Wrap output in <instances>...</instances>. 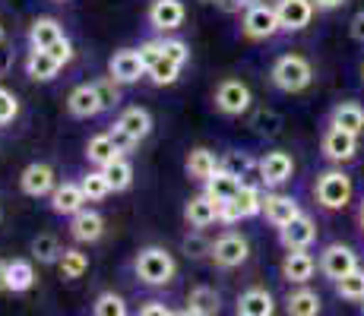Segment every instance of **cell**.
Masks as SVG:
<instances>
[{
  "mask_svg": "<svg viewBox=\"0 0 364 316\" xmlns=\"http://www.w3.org/2000/svg\"><path fill=\"white\" fill-rule=\"evenodd\" d=\"M269 80L279 92L298 95L314 82V67H311V60L301 58V54H282V58L272 63Z\"/></svg>",
  "mask_w": 364,
  "mask_h": 316,
  "instance_id": "2",
  "label": "cell"
},
{
  "mask_svg": "<svg viewBox=\"0 0 364 316\" xmlns=\"http://www.w3.org/2000/svg\"><path fill=\"white\" fill-rule=\"evenodd\" d=\"M257 4H263V0H219V6L225 13H247L250 6H257Z\"/></svg>",
  "mask_w": 364,
  "mask_h": 316,
  "instance_id": "46",
  "label": "cell"
},
{
  "mask_svg": "<svg viewBox=\"0 0 364 316\" xmlns=\"http://www.w3.org/2000/svg\"><path fill=\"white\" fill-rule=\"evenodd\" d=\"M149 26L162 35H171L184 26L187 19V10H184V0H152L149 4V13H146Z\"/></svg>",
  "mask_w": 364,
  "mask_h": 316,
  "instance_id": "14",
  "label": "cell"
},
{
  "mask_svg": "<svg viewBox=\"0 0 364 316\" xmlns=\"http://www.w3.org/2000/svg\"><path fill=\"white\" fill-rule=\"evenodd\" d=\"M133 272H136V278L143 285L165 288V285L174 282V276H178V263H174V256L165 247H156V244H152V247H143L136 253Z\"/></svg>",
  "mask_w": 364,
  "mask_h": 316,
  "instance_id": "1",
  "label": "cell"
},
{
  "mask_svg": "<svg viewBox=\"0 0 364 316\" xmlns=\"http://www.w3.org/2000/svg\"><path fill=\"white\" fill-rule=\"evenodd\" d=\"M336 294L342 300H348V304H364V269H355L346 278H339L336 282Z\"/></svg>",
  "mask_w": 364,
  "mask_h": 316,
  "instance_id": "38",
  "label": "cell"
},
{
  "mask_svg": "<svg viewBox=\"0 0 364 316\" xmlns=\"http://www.w3.org/2000/svg\"><path fill=\"white\" fill-rule=\"evenodd\" d=\"M67 111L70 117H76V121H89V117H99L102 114V102H99V92H95L92 82H82V86H76L73 92L67 95Z\"/></svg>",
  "mask_w": 364,
  "mask_h": 316,
  "instance_id": "20",
  "label": "cell"
},
{
  "mask_svg": "<svg viewBox=\"0 0 364 316\" xmlns=\"http://www.w3.org/2000/svg\"><path fill=\"white\" fill-rule=\"evenodd\" d=\"M108 133H111V139L117 143V149L130 152L133 146H139L152 133V114L146 108H139V104H133V108H124Z\"/></svg>",
  "mask_w": 364,
  "mask_h": 316,
  "instance_id": "3",
  "label": "cell"
},
{
  "mask_svg": "<svg viewBox=\"0 0 364 316\" xmlns=\"http://www.w3.org/2000/svg\"><path fill=\"white\" fill-rule=\"evenodd\" d=\"M35 285V266L29 259H10L6 263V291L23 294Z\"/></svg>",
  "mask_w": 364,
  "mask_h": 316,
  "instance_id": "33",
  "label": "cell"
},
{
  "mask_svg": "<svg viewBox=\"0 0 364 316\" xmlns=\"http://www.w3.org/2000/svg\"><path fill=\"white\" fill-rule=\"evenodd\" d=\"M108 76H114L121 86H133L146 76V60L139 54V48H121L111 54L108 60Z\"/></svg>",
  "mask_w": 364,
  "mask_h": 316,
  "instance_id": "11",
  "label": "cell"
},
{
  "mask_svg": "<svg viewBox=\"0 0 364 316\" xmlns=\"http://www.w3.org/2000/svg\"><path fill=\"white\" fill-rule=\"evenodd\" d=\"M19 117V95L13 89L0 86V126L13 124Z\"/></svg>",
  "mask_w": 364,
  "mask_h": 316,
  "instance_id": "43",
  "label": "cell"
},
{
  "mask_svg": "<svg viewBox=\"0 0 364 316\" xmlns=\"http://www.w3.org/2000/svg\"><path fill=\"white\" fill-rule=\"evenodd\" d=\"M174 316H197V313H191V310H181V313H174Z\"/></svg>",
  "mask_w": 364,
  "mask_h": 316,
  "instance_id": "54",
  "label": "cell"
},
{
  "mask_svg": "<svg viewBox=\"0 0 364 316\" xmlns=\"http://www.w3.org/2000/svg\"><path fill=\"white\" fill-rule=\"evenodd\" d=\"M105 171V178H108V184H111V193H124V190H130L133 184V165L127 158H117V161H111L108 168H102Z\"/></svg>",
  "mask_w": 364,
  "mask_h": 316,
  "instance_id": "37",
  "label": "cell"
},
{
  "mask_svg": "<svg viewBox=\"0 0 364 316\" xmlns=\"http://www.w3.org/2000/svg\"><path fill=\"white\" fill-rule=\"evenodd\" d=\"M48 51H51V58L58 60L60 67H67V63L76 58V51H73V41H70V38H60L58 45H51V48H48Z\"/></svg>",
  "mask_w": 364,
  "mask_h": 316,
  "instance_id": "45",
  "label": "cell"
},
{
  "mask_svg": "<svg viewBox=\"0 0 364 316\" xmlns=\"http://www.w3.org/2000/svg\"><path fill=\"white\" fill-rule=\"evenodd\" d=\"M250 126H254V133H260V136L276 139L279 133H282V117L269 108H257L254 117H250Z\"/></svg>",
  "mask_w": 364,
  "mask_h": 316,
  "instance_id": "40",
  "label": "cell"
},
{
  "mask_svg": "<svg viewBox=\"0 0 364 316\" xmlns=\"http://www.w3.org/2000/svg\"><path fill=\"white\" fill-rule=\"evenodd\" d=\"M348 32H352V38L358 41V45H364V10L352 16V23H348Z\"/></svg>",
  "mask_w": 364,
  "mask_h": 316,
  "instance_id": "49",
  "label": "cell"
},
{
  "mask_svg": "<svg viewBox=\"0 0 364 316\" xmlns=\"http://www.w3.org/2000/svg\"><path fill=\"white\" fill-rule=\"evenodd\" d=\"M200 4H219V0H200Z\"/></svg>",
  "mask_w": 364,
  "mask_h": 316,
  "instance_id": "57",
  "label": "cell"
},
{
  "mask_svg": "<svg viewBox=\"0 0 364 316\" xmlns=\"http://www.w3.org/2000/svg\"><path fill=\"white\" fill-rule=\"evenodd\" d=\"M232 202H235L237 215H241V222L263 215V190H260V184H241Z\"/></svg>",
  "mask_w": 364,
  "mask_h": 316,
  "instance_id": "32",
  "label": "cell"
},
{
  "mask_svg": "<svg viewBox=\"0 0 364 316\" xmlns=\"http://www.w3.org/2000/svg\"><path fill=\"white\" fill-rule=\"evenodd\" d=\"M219 222H222V224H237V222H241V215H237V209H235L232 200H228V202H219Z\"/></svg>",
  "mask_w": 364,
  "mask_h": 316,
  "instance_id": "47",
  "label": "cell"
},
{
  "mask_svg": "<svg viewBox=\"0 0 364 316\" xmlns=\"http://www.w3.org/2000/svg\"><path fill=\"white\" fill-rule=\"evenodd\" d=\"M4 35H6V32H4V26H0V45H4Z\"/></svg>",
  "mask_w": 364,
  "mask_h": 316,
  "instance_id": "56",
  "label": "cell"
},
{
  "mask_svg": "<svg viewBox=\"0 0 364 316\" xmlns=\"http://www.w3.org/2000/svg\"><path fill=\"white\" fill-rule=\"evenodd\" d=\"M0 291H6V263L0 259Z\"/></svg>",
  "mask_w": 364,
  "mask_h": 316,
  "instance_id": "53",
  "label": "cell"
},
{
  "mask_svg": "<svg viewBox=\"0 0 364 316\" xmlns=\"http://www.w3.org/2000/svg\"><path fill=\"white\" fill-rule=\"evenodd\" d=\"M48 200H51V212L54 215H67V219H73L76 212H82L86 202H89L86 193H82V187L76 184V180H64V184H58Z\"/></svg>",
  "mask_w": 364,
  "mask_h": 316,
  "instance_id": "19",
  "label": "cell"
},
{
  "mask_svg": "<svg viewBox=\"0 0 364 316\" xmlns=\"http://www.w3.org/2000/svg\"><path fill=\"white\" fill-rule=\"evenodd\" d=\"M330 124L361 139L364 136V108L358 102H339L330 114Z\"/></svg>",
  "mask_w": 364,
  "mask_h": 316,
  "instance_id": "27",
  "label": "cell"
},
{
  "mask_svg": "<svg viewBox=\"0 0 364 316\" xmlns=\"http://www.w3.org/2000/svg\"><path fill=\"white\" fill-rule=\"evenodd\" d=\"M136 316H174V313L168 310L162 300H149V304L139 307V313H136Z\"/></svg>",
  "mask_w": 364,
  "mask_h": 316,
  "instance_id": "48",
  "label": "cell"
},
{
  "mask_svg": "<svg viewBox=\"0 0 364 316\" xmlns=\"http://www.w3.org/2000/svg\"><path fill=\"white\" fill-rule=\"evenodd\" d=\"M187 310L197 313V316H219V310H222L219 291H215V288H209V285L191 288V294H187Z\"/></svg>",
  "mask_w": 364,
  "mask_h": 316,
  "instance_id": "30",
  "label": "cell"
},
{
  "mask_svg": "<svg viewBox=\"0 0 364 316\" xmlns=\"http://www.w3.org/2000/svg\"><path fill=\"white\" fill-rule=\"evenodd\" d=\"M60 253H64V247H60V241H58L54 234H38V237H32V256L38 259V263H45V266L58 263Z\"/></svg>",
  "mask_w": 364,
  "mask_h": 316,
  "instance_id": "39",
  "label": "cell"
},
{
  "mask_svg": "<svg viewBox=\"0 0 364 316\" xmlns=\"http://www.w3.org/2000/svg\"><path fill=\"white\" fill-rule=\"evenodd\" d=\"M317 272V256L311 250H285L282 256V278L289 285H307Z\"/></svg>",
  "mask_w": 364,
  "mask_h": 316,
  "instance_id": "17",
  "label": "cell"
},
{
  "mask_svg": "<svg viewBox=\"0 0 364 316\" xmlns=\"http://www.w3.org/2000/svg\"><path fill=\"white\" fill-rule=\"evenodd\" d=\"M257 174H260V187L279 190L282 184H289V180L295 178V158H291L285 149H272L260 158Z\"/></svg>",
  "mask_w": 364,
  "mask_h": 316,
  "instance_id": "10",
  "label": "cell"
},
{
  "mask_svg": "<svg viewBox=\"0 0 364 316\" xmlns=\"http://www.w3.org/2000/svg\"><path fill=\"white\" fill-rule=\"evenodd\" d=\"M361 231H364V202H361Z\"/></svg>",
  "mask_w": 364,
  "mask_h": 316,
  "instance_id": "55",
  "label": "cell"
},
{
  "mask_svg": "<svg viewBox=\"0 0 364 316\" xmlns=\"http://www.w3.org/2000/svg\"><path fill=\"white\" fill-rule=\"evenodd\" d=\"M54 187H58V174H54V168L48 165V161H32V165H26L23 174H19V190H23L26 196H32V200L51 196Z\"/></svg>",
  "mask_w": 364,
  "mask_h": 316,
  "instance_id": "12",
  "label": "cell"
},
{
  "mask_svg": "<svg viewBox=\"0 0 364 316\" xmlns=\"http://www.w3.org/2000/svg\"><path fill=\"white\" fill-rule=\"evenodd\" d=\"M58 269H60V278H67V282H73V278H82V276H86V269H89V256L82 250L70 247V250L60 253Z\"/></svg>",
  "mask_w": 364,
  "mask_h": 316,
  "instance_id": "35",
  "label": "cell"
},
{
  "mask_svg": "<svg viewBox=\"0 0 364 316\" xmlns=\"http://www.w3.org/2000/svg\"><path fill=\"white\" fill-rule=\"evenodd\" d=\"M301 215V202L291 193H279V190H269L263 193V219L272 224V228L282 231L285 224H291Z\"/></svg>",
  "mask_w": 364,
  "mask_h": 316,
  "instance_id": "13",
  "label": "cell"
},
{
  "mask_svg": "<svg viewBox=\"0 0 364 316\" xmlns=\"http://www.w3.org/2000/svg\"><path fill=\"white\" fill-rule=\"evenodd\" d=\"M209 256H213V263L219 266V269H237V266L247 263L250 244H247V237H244V234L228 231V234H222L219 241L209 247Z\"/></svg>",
  "mask_w": 364,
  "mask_h": 316,
  "instance_id": "9",
  "label": "cell"
},
{
  "mask_svg": "<svg viewBox=\"0 0 364 316\" xmlns=\"http://www.w3.org/2000/svg\"><path fill=\"white\" fill-rule=\"evenodd\" d=\"M213 102H215V108H219V114L241 117V114H247L250 104H254V92H250V86L244 80H222L219 86H215Z\"/></svg>",
  "mask_w": 364,
  "mask_h": 316,
  "instance_id": "6",
  "label": "cell"
},
{
  "mask_svg": "<svg viewBox=\"0 0 364 316\" xmlns=\"http://www.w3.org/2000/svg\"><path fill=\"white\" fill-rule=\"evenodd\" d=\"M317 269L323 272V278H330V282L336 285L339 278H346L348 272L361 269V266H358V253L348 247V244H330V247H323V253H320Z\"/></svg>",
  "mask_w": 364,
  "mask_h": 316,
  "instance_id": "8",
  "label": "cell"
},
{
  "mask_svg": "<svg viewBox=\"0 0 364 316\" xmlns=\"http://www.w3.org/2000/svg\"><path fill=\"white\" fill-rule=\"evenodd\" d=\"M314 196H317V202L326 209V212H339V209H346L348 202H352L355 184H352V178H348L346 171H339V168H330V171L317 174Z\"/></svg>",
  "mask_w": 364,
  "mask_h": 316,
  "instance_id": "4",
  "label": "cell"
},
{
  "mask_svg": "<svg viewBox=\"0 0 364 316\" xmlns=\"http://www.w3.org/2000/svg\"><path fill=\"white\" fill-rule=\"evenodd\" d=\"M159 45H162V54L165 58H171L174 63H181V67H187V60H191V48H187V41L181 38H159Z\"/></svg>",
  "mask_w": 364,
  "mask_h": 316,
  "instance_id": "44",
  "label": "cell"
},
{
  "mask_svg": "<svg viewBox=\"0 0 364 316\" xmlns=\"http://www.w3.org/2000/svg\"><path fill=\"white\" fill-rule=\"evenodd\" d=\"M314 241H317V222L304 212L279 231V244H282L285 250H311Z\"/></svg>",
  "mask_w": 364,
  "mask_h": 316,
  "instance_id": "18",
  "label": "cell"
},
{
  "mask_svg": "<svg viewBox=\"0 0 364 316\" xmlns=\"http://www.w3.org/2000/svg\"><path fill=\"white\" fill-rule=\"evenodd\" d=\"M209 247H213V244H203L200 237H187L184 241V250L191 253V256H203V253H209Z\"/></svg>",
  "mask_w": 364,
  "mask_h": 316,
  "instance_id": "50",
  "label": "cell"
},
{
  "mask_svg": "<svg viewBox=\"0 0 364 316\" xmlns=\"http://www.w3.org/2000/svg\"><path fill=\"white\" fill-rule=\"evenodd\" d=\"M237 316H276V298H272L266 288L254 285L247 291L237 294V307H235Z\"/></svg>",
  "mask_w": 364,
  "mask_h": 316,
  "instance_id": "21",
  "label": "cell"
},
{
  "mask_svg": "<svg viewBox=\"0 0 364 316\" xmlns=\"http://www.w3.org/2000/svg\"><path fill=\"white\" fill-rule=\"evenodd\" d=\"M0 219H4V209H0Z\"/></svg>",
  "mask_w": 364,
  "mask_h": 316,
  "instance_id": "58",
  "label": "cell"
},
{
  "mask_svg": "<svg viewBox=\"0 0 364 316\" xmlns=\"http://www.w3.org/2000/svg\"><path fill=\"white\" fill-rule=\"evenodd\" d=\"M80 187H82V193H86L89 202H102V200L111 196V184H108V178H105L102 168H92V171L82 174Z\"/></svg>",
  "mask_w": 364,
  "mask_h": 316,
  "instance_id": "36",
  "label": "cell"
},
{
  "mask_svg": "<svg viewBox=\"0 0 364 316\" xmlns=\"http://www.w3.org/2000/svg\"><path fill=\"white\" fill-rule=\"evenodd\" d=\"M237 187H241V180H237L235 174H228L225 168H219V171L203 184V193H206L213 202H228V200H235Z\"/></svg>",
  "mask_w": 364,
  "mask_h": 316,
  "instance_id": "31",
  "label": "cell"
},
{
  "mask_svg": "<svg viewBox=\"0 0 364 316\" xmlns=\"http://www.w3.org/2000/svg\"><path fill=\"white\" fill-rule=\"evenodd\" d=\"M320 310H323V300L307 285H298L295 291L285 298V313L289 316H320Z\"/></svg>",
  "mask_w": 364,
  "mask_h": 316,
  "instance_id": "26",
  "label": "cell"
},
{
  "mask_svg": "<svg viewBox=\"0 0 364 316\" xmlns=\"http://www.w3.org/2000/svg\"><path fill=\"white\" fill-rule=\"evenodd\" d=\"M320 149H323V156L336 161V165H342V161H352L358 156V136H352V133L339 130V126H326L323 136H320Z\"/></svg>",
  "mask_w": 364,
  "mask_h": 316,
  "instance_id": "16",
  "label": "cell"
},
{
  "mask_svg": "<svg viewBox=\"0 0 364 316\" xmlns=\"http://www.w3.org/2000/svg\"><path fill=\"white\" fill-rule=\"evenodd\" d=\"M219 168L222 165H219V158H215V152L206 149V146H197V149H191V152H187V158H184L187 178L197 180V184H206V180L213 178Z\"/></svg>",
  "mask_w": 364,
  "mask_h": 316,
  "instance_id": "24",
  "label": "cell"
},
{
  "mask_svg": "<svg viewBox=\"0 0 364 316\" xmlns=\"http://www.w3.org/2000/svg\"><path fill=\"white\" fill-rule=\"evenodd\" d=\"M70 234H73L76 244H95V241H102V234H105L102 212H95V209H82V212H76L73 219H70Z\"/></svg>",
  "mask_w": 364,
  "mask_h": 316,
  "instance_id": "22",
  "label": "cell"
},
{
  "mask_svg": "<svg viewBox=\"0 0 364 316\" xmlns=\"http://www.w3.org/2000/svg\"><path fill=\"white\" fill-rule=\"evenodd\" d=\"M92 86H95V92H99V102H102L105 111L121 104V82H117L114 76H99Z\"/></svg>",
  "mask_w": 364,
  "mask_h": 316,
  "instance_id": "42",
  "label": "cell"
},
{
  "mask_svg": "<svg viewBox=\"0 0 364 316\" xmlns=\"http://www.w3.org/2000/svg\"><path fill=\"white\" fill-rule=\"evenodd\" d=\"M60 63L51 58V51H35V48H29V58H26V76L35 82H51L58 80L60 73Z\"/></svg>",
  "mask_w": 364,
  "mask_h": 316,
  "instance_id": "28",
  "label": "cell"
},
{
  "mask_svg": "<svg viewBox=\"0 0 364 316\" xmlns=\"http://www.w3.org/2000/svg\"><path fill=\"white\" fill-rule=\"evenodd\" d=\"M139 54H143V60H146V76H149L152 86H174V82H178V76L184 67L174 63L171 58H165L159 38L143 41V45H139Z\"/></svg>",
  "mask_w": 364,
  "mask_h": 316,
  "instance_id": "5",
  "label": "cell"
},
{
  "mask_svg": "<svg viewBox=\"0 0 364 316\" xmlns=\"http://www.w3.org/2000/svg\"><path fill=\"white\" fill-rule=\"evenodd\" d=\"M272 6H276L282 32H304L307 26H311L314 13H317L314 0H276Z\"/></svg>",
  "mask_w": 364,
  "mask_h": 316,
  "instance_id": "15",
  "label": "cell"
},
{
  "mask_svg": "<svg viewBox=\"0 0 364 316\" xmlns=\"http://www.w3.org/2000/svg\"><path fill=\"white\" fill-rule=\"evenodd\" d=\"M10 67H13V51H6V48L0 45V80L10 73Z\"/></svg>",
  "mask_w": 364,
  "mask_h": 316,
  "instance_id": "51",
  "label": "cell"
},
{
  "mask_svg": "<svg viewBox=\"0 0 364 316\" xmlns=\"http://www.w3.org/2000/svg\"><path fill=\"white\" fill-rule=\"evenodd\" d=\"M241 32H244V38H250V41L276 38V35L282 32L279 16H276V6L266 4V0L263 4H257V6H250V10L241 16Z\"/></svg>",
  "mask_w": 364,
  "mask_h": 316,
  "instance_id": "7",
  "label": "cell"
},
{
  "mask_svg": "<svg viewBox=\"0 0 364 316\" xmlns=\"http://www.w3.org/2000/svg\"><path fill=\"white\" fill-rule=\"evenodd\" d=\"M60 38H67V35H64V26H60L54 16L32 19V26H29V48H35V51H48V48L58 45Z\"/></svg>",
  "mask_w": 364,
  "mask_h": 316,
  "instance_id": "25",
  "label": "cell"
},
{
  "mask_svg": "<svg viewBox=\"0 0 364 316\" xmlns=\"http://www.w3.org/2000/svg\"><path fill=\"white\" fill-rule=\"evenodd\" d=\"M342 4H346V0H314V6H317V10H323V13H330V10H339Z\"/></svg>",
  "mask_w": 364,
  "mask_h": 316,
  "instance_id": "52",
  "label": "cell"
},
{
  "mask_svg": "<svg viewBox=\"0 0 364 316\" xmlns=\"http://www.w3.org/2000/svg\"><path fill=\"white\" fill-rule=\"evenodd\" d=\"M121 156L124 152L117 149L111 133H95V136L86 143V158H89V165H95V168H108L111 161H117Z\"/></svg>",
  "mask_w": 364,
  "mask_h": 316,
  "instance_id": "29",
  "label": "cell"
},
{
  "mask_svg": "<svg viewBox=\"0 0 364 316\" xmlns=\"http://www.w3.org/2000/svg\"><path fill=\"white\" fill-rule=\"evenodd\" d=\"M184 222L191 224L193 231L209 228V224L219 222V202H213L206 193L191 196V200H187V206H184Z\"/></svg>",
  "mask_w": 364,
  "mask_h": 316,
  "instance_id": "23",
  "label": "cell"
},
{
  "mask_svg": "<svg viewBox=\"0 0 364 316\" xmlns=\"http://www.w3.org/2000/svg\"><path fill=\"white\" fill-rule=\"evenodd\" d=\"M219 165L228 174H235L241 184H250L247 178H254V171L260 168V158H254L250 152H225V158H219Z\"/></svg>",
  "mask_w": 364,
  "mask_h": 316,
  "instance_id": "34",
  "label": "cell"
},
{
  "mask_svg": "<svg viewBox=\"0 0 364 316\" xmlns=\"http://www.w3.org/2000/svg\"><path fill=\"white\" fill-rule=\"evenodd\" d=\"M92 316H130L127 300L114 291H102L92 304Z\"/></svg>",
  "mask_w": 364,
  "mask_h": 316,
  "instance_id": "41",
  "label": "cell"
}]
</instances>
